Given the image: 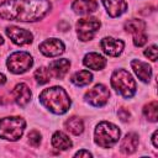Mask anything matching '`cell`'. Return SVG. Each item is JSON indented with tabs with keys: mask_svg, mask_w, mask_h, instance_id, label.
Wrapping results in <instances>:
<instances>
[{
	"mask_svg": "<svg viewBox=\"0 0 158 158\" xmlns=\"http://www.w3.org/2000/svg\"><path fill=\"white\" fill-rule=\"evenodd\" d=\"M51 10L49 0H5L0 4V17L11 21L33 22Z\"/></svg>",
	"mask_w": 158,
	"mask_h": 158,
	"instance_id": "obj_1",
	"label": "cell"
},
{
	"mask_svg": "<svg viewBox=\"0 0 158 158\" xmlns=\"http://www.w3.org/2000/svg\"><path fill=\"white\" fill-rule=\"evenodd\" d=\"M40 101L56 115H63L70 107V99L67 91L59 86L44 89L40 94Z\"/></svg>",
	"mask_w": 158,
	"mask_h": 158,
	"instance_id": "obj_2",
	"label": "cell"
},
{
	"mask_svg": "<svg viewBox=\"0 0 158 158\" xmlns=\"http://www.w3.org/2000/svg\"><path fill=\"white\" fill-rule=\"evenodd\" d=\"M111 86L125 99L132 98L136 93V81L125 69H117L111 75Z\"/></svg>",
	"mask_w": 158,
	"mask_h": 158,
	"instance_id": "obj_3",
	"label": "cell"
},
{
	"mask_svg": "<svg viewBox=\"0 0 158 158\" xmlns=\"http://www.w3.org/2000/svg\"><path fill=\"white\" fill-rule=\"evenodd\" d=\"M120 130L116 125L102 121L95 128V143L102 148L112 147L120 138Z\"/></svg>",
	"mask_w": 158,
	"mask_h": 158,
	"instance_id": "obj_4",
	"label": "cell"
},
{
	"mask_svg": "<svg viewBox=\"0 0 158 158\" xmlns=\"http://www.w3.org/2000/svg\"><path fill=\"white\" fill-rule=\"evenodd\" d=\"M26 127V122L22 117L10 116L0 120V137L7 141H17Z\"/></svg>",
	"mask_w": 158,
	"mask_h": 158,
	"instance_id": "obj_5",
	"label": "cell"
},
{
	"mask_svg": "<svg viewBox=\"0 0 158 158\" xmlns=\"http://www.w3.org/2000/svg\"><path fill=\"white\" fill-rule=\"evenodd\" d=\"M33 64V59L32 56L27 52H14L12 54H10L6 65L9 68V70L14 74H22L25 72H27Z\"/></svg>",
	"mask_w": 158,
	"mask_h": 158,
	"instance_id": "obj_6",
	"label": "cell"
},
{
	"mask_svg": "<svg viewBox=\"0 0 158 158\" xmlns=\"http://www.w3.org/2000/svg\"><path fill=\"white\" fill-rule=\"evenodd\" d=\"M100 28V21L96 17H84L77 22V33L80 41H90Z\"/></svg>",
	"mask_w": 158,
	"mask_h": 158,
	"instance_id": "obj_7",
	"label": "cell"
},
{
	"mask_svg": "<svg viewBox=\"0 0 158 158\" xmlns=\"http://www.w3.org/2000/svg\"><path fill=\"white\" fill-rule=\"evenodd\" d=\"M110 96L109 89L104 84H96L85 93V100L93 106H104Z\"/></svg>",
	"mask_w": 158,
	"mask_h": 158,
	"instance_id": "obj_8",
	"label": "cell"
},
{
	"mask_svg": "<svg viewBox=\"0 0 158 158\" xmlns=\"http://www.w3.org/2000/svg\"><path fill=\"white\" fill-rule=\"evenodd\" d=\"M6 35L7 37L17 46H25V44H30L33 41V36L30 31L25 30V28H20L16 26H10L6 27Z\"/></svg>",
	"mask_w": 158,
	"mask_h": 158,
	"instance_id": "obj_9",
	"label": "cell"
},
{
	"mask_svg": "<svg viewBox=\"0 0 158 158\" xmlns=\"http://www.w3.org/2000/svg\"><path fill=\"white\" fill-rule=\"evenodd\" d=\"M40 51L47 57H57L64 52V43L58 38H49L40 44Z\"/></svg>",
	"mask_w": 158,
	"mask_h": 158,
	"instance_id": "obj_10",
	"label": "cell"
},
{
	"mask_svg": "<svg viewBox=\"0 0 158 158\" xmlns=\"http://www.w3.org/2000/svg\"><path fill=\"white\" fill-rule=\"evenodd\" d=\"M100 46L106 54H109L111 57H117L123 51L125 43H123V41L114 38V37H105L101 40Z\"/></svg>",
	"mask_w": 158,
	"mask_h": 158,
	"instance_id": "obj_11",
	"label": "cell"
},
{
	"mask_svg": "<svg viewBox=\"0 0 158 158\" xmlns=\"http://www.w3.org/2000/svg\"><path fill=\"white\" fill-rule=\"evenodd\" d=\"M131 67L133 69V72L136 73V75L144 83H148L151 80L152 77V68L148 63L138 60V59H133L131 62Z\"/></svg>",
	"mask_w": 158,
	"mask_h": 158,
	"instance_id": "obj_12",
	"label": "cell"
},
{
	"mask_svg": "<svg viewBox=\"0 0 158 158\" xmlns=\"http://www.w3.org/2000/svg\"><path fill=\"white\" fill-rule=\"evenodd\" d=\"M70 67V63L68 59H57V60H53L49 63V73L52 77H54L56 79H63L64 75L67 74L68 69Z\"/></svg>",
	"mask_w": 158,
	"mask_h": 158,
	"instance_id": "obj_13",
	"label": "cell"
},
{
	"mask_svg": "<svg viewBox=\"0 0 158 158\" xmlns=\"http://www.w3.org/2000/svg\"><path fill=\"white\" fill-rule=\"evenodd\" d=\"M12 96H14L15 102L19 106H25L30 101V99H31V90H30V88L26 84L20 83V84H17L14 88Z\"/></svg>",
	"mask_w": 158,
	"mask_h": 158,
	"instance_id": "obj_14",
	"label": "cell"
},
{
	"mask_svg": "<svg viewBox=\"0 0 158 158\" xmlns=\"http://www.w3.org/2000/svg\"><path fill=\"white\" fill-rule=\"evenodd\" d=\"M102 4L111 17H117L127 10V4L125 0H102Z\"/></svg>",
	"mask_w": 158,
	"mask_h": 158,
	"instance_id": "obj_15",
	"label": "cell"
},
{
	"mask_svg": "<svg viewBox=\"0 0 158 158\" xmlns=\"http://www.w3.org/2000/svg\"><path fill=\"white\" fill-rule=\"evenodd\" d=\"M83 63L85 67L90 68V69H94V70H101L105 65H106V59L99 54V53H95V52H90L88 54H85L84 59H83Z\"/></svg>",
	"mask_w": 158,
	"mask_h": 158,
	"instance_id": "obj_16",
	"label": "cell"
},
{
	"mask_svg": "<svg viewBox=\"0 0 158 158\" xmlns=\"http://www.w3.org/2000/svg\"><path fill=\"white\" fill-rule=\"evenodd\" d=\"M72 9L80 15L91 14L98 10V2L95 0H75L72 4Z\"/></svg>",
	"mask_w": 158,
	"mask_h": 158,
	"instance_id": "obj_17",
	"label": "cell"
},
{
	"mask_svg": "<svg viewBox=\"0 0 158 158\" xmlns=\"http://www.w3.org/2000/svg\"><path fill=\"white\" fill-rule=\"evenodd\" d=\"M52 146L56 148V149H59V151H65V149H69L73 143L70 141V138L62 131H57L53 133L52 136Z\"/></svg>",
	"mask_w": 158,
	"mask_h": 158,
	"instance_id": "obj_18",
	"label": "cell"
},
{
	"mask_svg": "<svg viewBox=\"0 0 158 158\" xmlns=\"http://www.w3.org/2000/svg\"><path fill=\"white\" fill-rule=\"evenodd\" d=\"M137 146H138V136L136 133L131 132V133H127L125 136V138L122 139L120 151L125 154H131L137 149Z\"/></svg>",
	"mask_w": 158,
	"mask_h": 158,
	"instance_id": "obj_19",
	"label": "cell"
},
{
	"mask_svg": "<svg viewBox=\"0 0 158 158\" xmlns=\"http://www.w3.org/2000/svg\"><path fill=\"white\" fill-rule=\"evenodd\" d=\"M70 80L77 86H85L93 81V74L89 70H79L72 75Z\"/></svg>",
	"mask_w": 158,
	"mask_h": 158,
	"instance_id": "obj_20",
	"label": "cell"
},
{
	"mask_svg": "<svg viewBox=\"0 0 158 158\" xmlns=\"http://www.w3.org/2000/svg\"><path fill=\"white\" fill-rule=\"evenodd\" d=\"M125 30L127 32L132 33L133 36L138 35V33H143L146 30V22L143 20H139V19H131V20L126 21Z\"/></svg>",
	"mask_w": 158,
	"mask_h": 158,
	"instance_id": "obj_21",
	"label": "cell"
},
{
	"mask_svg": "<svg viewBox=\"0 0 158 158\" xmlns=\"http://www.w3.org/2000/svg\"><path fill=\"white\" fill-rule=\"evenodd\" d=\"M64 126H65L67 131H69L70 133H73V135H75V136L80 135V133L84 131V123H83L81 118L75 117V116L68 118V120L65 121Z\"/></svg>",
	"mask_w": 158,
	"mask_h": 158,
	"instance_id": "obj_22",
	"label": "cell"
},
{
	"mask_svg": "<svg viewBox=\"0 0 158 158\" xmlns=\"http://www.w3.org/2000/svg\"><path fill=\"white\" fill-rule=\"evenodd\" d=\"M143 114L149 121L156 122L157 118H158V102L157 101H151L149 104H147L143 107Z\"/></svg>",
	"mask_w": 158,
	"mask_h": 158,
	"instance_id": "obj_23",
	"label": "cell"
},
{
	"mask_svg": "<svg viewBox=\"0 0 158 158\" xmlns=\"http://www.w3.org/2000/svg\"><path fill=\"white\" fill-rule=\"evenodd\" d=\"M51 73H49V69L46 68V67H41L38 68L36 72H35V79L38 84H46L51 80Z\"/></svg>",
	"mask_w": 158,
	"mask_h": 158,
	"instance_id": "obj_24",
	"label": "cell"
},
{
	"mask_svg": "<svg viewBox=\"0 0 158 158\" xmlns=\"http://www.w3.org/2000/svg\"><path fill=\"white\" fill-rule=\"evenodd\" d=\"M27 137H28V142H30L31 146H33V147L40 146V143H41V135H40L38 131H36V130L31 131Z\"/></svg>",
	"mask_w": 158,
	"mask_h": 158,
	"instance_id": "obj_25",
	"label": "cell"
},
{
	"mask_svg": "<svg viewBox=\"0 0 158 158\" xmlns=\"http://www.w3.org/2000/svg\"><path fill=\"white\" fill-rule=\"evenodd\" d=\"M144 56H146L148 59H151L152 62H156V60H157V46H156V44L149 46V47L144 51Z\"/></svg>",
	"mask_w": 158,
	"mask_h": 158,
	"instance_id": "obj_26",
	"label": "cell"
},
{
	"mask_svg": "<svg viewBox=\"0 0 158 158\" xmlns=\"http://www.w3.org/2000/svg\"><path fill=\"white\" fill-rule=\"evenodd\" d=\"M146 42H147V35H146V32L138 33V35H135L133 36V43H135V46L142 47Z\"/></svg>",
	"mask_w": 158,
	"mask_h": 158,
	"instance_id": "obj_27",
	"label": "cell"
},
{
	"mask_svg": "<svg viewBox=\"0 0 158 158\" xmlns=\"http://www.w3.org/2000/svg\"><path fill=\"white\" fill-rule=\"evenodd\" d=\"M118 117L121 118V121H127V120L130 118V112L126 111L125 109H121V110L118 111Z\"/></svg>",
	"mask_w": 158,
	"mask_h": 158,
	"instance_id": "obj_28",
	"label": "cell"
},
{
	"mask_svg": "<svg viewBox=\"0 0 158 158\" xmlns=\"http://www.w3.org/2000/svg\"><path fill=\"white\" fill-rule=\"evenodd\" d=\"M75 157H88V158H89V157H91V153H90L89 151H84V149H83V151L77 152V153H75Z\"/></svg>",
	"mask_w": 158,
	"mask_h": 158,
	"instance_id": "obj_29",
	"label": "cell"
},
{
	"mask_svg": "<svg viewBox=\"0 0 158 158\" xmlns=\"http://www.w3.org/2000/svg\"><path fill=\"white\" fill-rule=\"evenodd\" d=\"M157 136H158V131H154L153 132V136H152V142H153V146L157 148L158 147V142H157Z\"/></svg>",
	"mask_w": 158,
	"mask_h": 158,
	"instance_id": "obj_30",
	"label": "cell"
},
{
	"mask_svg": "<svg viewBox=\"0 0 158 158\" xmlns=\"http://www.w3.org/2000/svg\"><path fill=\"white\" fill-rule=\"evenodd\" d=\"M5 81H6V77H5L2 73H0V86H1L2 84H5Z\"/></svg>",
	"mask_w": 158,
	"mask_h": 158,
	"instance_id": "obj_31",
	"label": "cell"
},
{
	"mask_svg": "<svg viewBox=\"0 0 158 158\" xmlns=\"http://www.w3.org/2000/svg\"><path fill=\"white\" fill-rule=\"evenodd\" d=\"M4 43V40H2V37H1V35H0V46Z\"/></svg>",
	"mask_w": 158,
	"mask_h": 158,
	"instance_id": "obj_32",
	"label": "cell"
}]
</instances>
